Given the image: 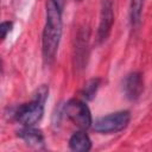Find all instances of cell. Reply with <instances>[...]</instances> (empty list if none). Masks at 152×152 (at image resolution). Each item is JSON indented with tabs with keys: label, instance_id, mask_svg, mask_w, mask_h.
<instances>
[{
	"label": "cell",
	"instance_id": "cell-4",
	"mask_svg": "<svg viewBox=\"0 0 152 152\" xmlns=\"http://www.w3.org/2000/svg\"><path fill=\"white\" fill-rule=\"evenodd\" d=\"M44 102L39 99H33L28 103H24L18 107V109L14 113V116L17 121L23 124L24 126H33L40 119L44 114Z\"/></svg>",
	"mask_w": 152,
	"mask_h": 152
},
{
	"label": "cell",
	"instance_id": "cell-11",
	"mask_svg": "<svg viewBox=\"0 0 152 152\" xmlns=\"http://www.w3.org/2000/svg\"><path fill=\"white\" fill-rule=\"evenodd\" d=\"M12 26H13L12 21H2L1 23V25H0V32H1V39L2 40L6 38L7 33L12 30Z\"/></svg>",
	"mask_w": 152,
	"mask_h": 152
},
{
	"label": "cell",
	"instance_id": "cell-8",
	"mask_svg": "<svg viewBox=\"0 0 152 152\" xmlns=\"http://www.w3.org/2000/svg\"><path fill=\"white\" fill-rule=\"evenodd\" d=\"M69 147L76 152H87L91 148V140L87 133L75 132L69 139Z\"/></svg>",
	"mask_w": 152,
	"mask_h": 152
},
{
	"label": "cell",
	"instance_id": "cell-5",
	"mask_svg": "<svg viewBox=\"0 0 152 152\" xmlns=\"http://www.w3.org/2000/svg\"><path fill=\"white\" fill-rule=\"evenodd\" d=\"M114 23V12H113V1L102 0L101 12H100V24L97 28V40L99 43L104 42L110 34L112 26Z\"/></svg>",
	"mask_w": 152,
	"mask_h": 152
},
{
	"label": "cell",
	"instance_id": "cell-6",
	"mask_svg": "<svg viewBox=\"0 0 152 152\" xmlns=\"http://www.w3.org/2000/svg\"><path fill=\"white\" fill-rule=\"evenodd\" d=\"M142 89H144V82L140 72L134 71L126 76L124 82V90L128 100L131 101L138 100L142 93Z\"/></svg>",
	"mask_w": 152,
	"mask_h": 152
},
{
	"label": "cell",
	"instance_id": "cell-9",
	"mask_svg": "<svg viewBox=\"0 0 152 152\" xmlns=\"http://www.w3.org/2000/svg\"><path fill=\"white\" fill-rule=\"evenodd\" d=\"M142 7H144V0H131L129 19H131V24L133 27L139 26V24L141 21Z\"/></svg>",
	"mask_w": 152,
	"mask_h": 152
},
{
	"label": "cell",
	"instance_id": "cell-10",
	"mask_svg": "<svg viewBox=\"0 0 152 152\" xmlns=\"http://www.w3.org/2000/svg\"><path fill=\"white\" fill-rule=\"evenodd\" d=\"M99 86H100V80L99 78H91L89 80L84 87L82 88L81 90V95L83 99L86 100H93V97L95 96L97 89H99Z\"/></svg>",
	"mask_w": 152,
	"mask_h": 152
},
{
	"label": "cell",
	"instance_id": "cell-7",
	"mask_svg": "<svg viewBox=\"0 0 152 152\" xmlns=\"http://www.w3.org/2000/svg\"><path fill=\"white\" fill-rule=\"evenodd\" d=\"M19 137L30 146L40 147L44 144V135L40 129L34 128L33 126H24L19 131Z\"/></svg>",
	"mask_w": 152,
	"mask_h": 152
},
{
	"label": "cell",
	"instance_id": "cell-2",
	"mask_svg": "<svg viewBox=\"0 0 152 152\" xmlns=\"http://www.w3.org/2000/svg\"><path fill=\"white\" fill-rule=\"evenodd\" d=\"M131 120L128 110H120L106 116H101L93 122L94 131L99 133H116L127 127Z\"/></svg>",
	"mask_w": 152,
	"mask_h": 152
},
{
	"label": "cell",
	"instance_id": "cell-1",
	"mask_svg": "<svg viewBox=\"0 0 152 152\" xmlns=\"http://www.w3.org/2000/svg\"><path fill=\"white\" fill-rule=\"evenodd\" d=\"M66 0H46V23L42 34V53L44 62L55 61L62 37V13Z\"/></svg>",
	"mask_w": 152,
	"mask_h": 152
},
{
	"label": "cell",
	"instance_id": "cell-3",
	"mask_svg": "<svg viewBox=\"0 0 152 152\" xmlns=\"http://www.w3.org/2000/svg\"><path fill=\"white\" fill-rule=\"evenodd\" d=\"M64 113L82 129H87L93 125V118L88 106L78 99L69 100L64 106Z\"/></svg>",
	"mask_w": 152,
	"mask_h": 152
}]
</instances>
